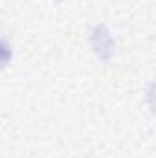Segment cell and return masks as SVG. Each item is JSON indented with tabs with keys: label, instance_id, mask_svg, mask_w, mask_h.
<instances>
[{
	"label": "cell",
	"instance_id": "3957f363",
	"mask_svg": "<svg viewBox=\"0 0 156 158\" xmlns=\"http://www.w3.org/2000/svg\"><path fill=\"white\" fill-rule=\"evenodd\" d=\"M53 2H59V4H61V2H66V0H53Z\"/></svg>",
	"mask_w": 156,
	"mask_h": 158
},
{
	"label": "cell",
	"instance_id": "6da1fadb",
	"mask_svg": "<svg viewBox=\"0 0 156 158\" xmlns=\"http://www.w3.org/2000/svg\"><path fill=\"white\" fill-rule=\"evenodd\" d=\"M88 46L101 63H110L116 57V39L110 28L103 22L92 24L88 28Z\"/></svg>",
	"mask_w": 156,
	"mask_h": 158
},
{
	"label": "cell",
	"instance_id": "7a4b0ae2",
	"mask_svg": "<svg viewBox=\"0 0 156 158\" xmlns=\"http://www.w3.org/2000/svg\"><path fill=\"white\" fill-rule=\"evenodd\" d=\"M15 59V48H13V42L9 39H6L4 35H0V72L7 70L11 66Z\"/></svg>",
	"mask_w": 156,
	"mask_h": 158
}]
</instances>
